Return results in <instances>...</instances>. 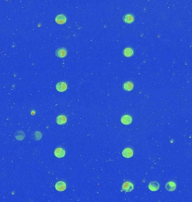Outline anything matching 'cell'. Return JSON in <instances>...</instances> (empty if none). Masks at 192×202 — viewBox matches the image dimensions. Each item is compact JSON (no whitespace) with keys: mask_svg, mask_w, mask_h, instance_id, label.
<instances>
[{"mask_svg":"<svg viewBox=\"0 0 192 202\" xmlns=\"http://www.w3.org/2000/svg\"><path fill=\"white\" fill-rule=\"evenodd\" d=\"M123 54L126 57H130V56H132L133 55L134 52L132 48H126L124 50Z\"/></svg>","mask_w":192,"mask_h":202,"instance_id":"9a60e30c","label":"cell"},{"mask_svg":"<svg viewBox=\"0 0 192 202\" xmlns=\"http://www.w3.org/2000/svg\"><path fill=\"white\" fill-rule=\"evenodd\" d=\"M123 88L126 91H130L133 89V84L131 82H126L123 84Z\"/></svg>","mask_w":192,"mask_h":202,"instance_id":"5bb4252c","label":"cell"},{"mask_svg":"<svg viewBox=\"0 0 192 202\" xmlns=\"http://www.w3.org/2000/svg\"><path fill=\"white\" fill-rule=\"evenodd\" d=\"M122 189L124 191L126 192H132L134 189V185L133 184L129 183V182H125V183L122 185Z\"/></svg>","mask_w":192,"mask_h":202,"instance_id":"7a4b0ae2","label":"cell"},{"mask_svg":"<svg viewBox=\"0 0 192 202\" xmlns=\"http://www.w3.org/2000/svg\"><path fill=\"white\" fill-rule=\"evenodd\" d=\"M42 135L39 131H34L32 134V138L35 140H39L42 138Z\"/></svg>","mask_w":192,"mask_h":202,"instance_id":"4fadbf2b","label":"cell"},{"mask_svg":"<svg viewBox=\"0 0 192 202\" xmlns=\"http://www.w3.org/2000/svg\"><path fill=\"white\" fill-rule=\"evenodd\" d=\"M55 155L58 158H63L65 155V152L62 148H57L55 151Z\"/></svg>","mask_w":192,"mask_h":202,"instance_id":"30bf717a","label":"cell"},{"mask_svg":"<svg viewBox=\"0 0 192 202\" xmlns=\"http://www.w3.org/2000/svg\"><path fill=\"white\" fill-rule=\"evenodd\" d=\"M165 188L169 192H173L176 189V184L174 182H169V183H167L166 184Z\"/></svg>","mask_w":192,"mask_h":202,"instance_id":"8fae6325","label":"cell"},{"mask_svg":"<svg viewBox=\"0 0 192 202\" xmlns=\"http://www.w3.org/2000/svg\"><path fill=\"white\" fill-rule=\"evenodd\" d=\"M56 89L60 92H63L67 89V85L64 82H59L57 84Z\"/></svg>","mask_w":192,"mask_h":202,"instance_id":"3957f363","label":"cell"},{"mask_svg":"<svg viewBox=\"0 0 192 202\" xmlns=\"http://www.w3.org/2000/svg\"><path fill=\"white\" fill-rule=\"evenodd\" d=\"M122 20H123V21L125 23L130 24L134 22V18L133 17V15L131 14H126L124 16L123 18H122Z\"/></svg>","mask_w":192,"mask_h":202,"instance_id":"9c48e42d","label":"cell"},{"mask_svg":"<svg viewBox=\"0 0 192 202\" xmlns=\"http://www.w3.org/2000/svg\"><path fill=\"white\" fill-rule=\"evenodd\" d=\"M55 188L59 192H63L66 189V184L63 181H59L55 185Z\"/></svg>","mask_w":192,"mask_h":202,"instance_id":"277c9868","label":"cell"},{"mask_svg":"<svg viewBox=\"0 0 192 202\" xmlns=\"http://www.w3.org/2000/svg\"><path fill=\"white\" fill-rule=\"evenodd\" d=\"M56 22L59 24H63L66 22V17L63 14L58 15L55 18Z\"/></svg>","mask_w":192,"mask_h":202,"instance_id":"5b68a950","label":"cell"},{"mask_svg":"<svg viewBox=\"0 0 192 202\" xmlns=\"http://www.w3.org/2000/svg\"><path fill=\"white\" fill-rule=\"evenodd\" d=\"M148 188L152 192L157 191L160 188V185L156 181H152L149 184Z\"/></svg>","mask_w":192,"mask_h":202,"instance_id":"52a82bcc","label":"cell"},{"mask_svg":"<svg viewBox=\"0 0 192 202\" xmlns=\"http://www.w3.org/2000/svg\"><path fill=\"white\" fill-rule=\"evenodd\" d=\"M67 119L65 116L60 115L56 118V123L59 125H64L66 123Z\"/></svg>","mask_w":192,"mask_h":202,"instance_id":"7c38bea8","label":"cell"},{"mask_svg":"<svg viewBox=\"0 0 192 202\" xmlns=\"http://www.w3.org/2000/svg\"><path fill=\"white\" fill-rule=\"evenodd\" d=\"M15 137L18 140H22L24 138V137H25V134L22 131H18L15 132Z\"/></svg>","mask_w":192,"mask_h":202,"instance_id":"2e32d148","label":"cell"},{"mask_svg":"<svg viewBox=\"0 0 192 202\" xmlns=\"http://www.w3.org/2000/svg\"><path fill=\"white\" fill-rule=\"evenodd\" d=\"M122 156H123L124 157L126 158H129L132 157L133 155V152L132 151V149H130V148H126L122 152Z\"/></svg>","mask_w":192,"mask_h":202,"instance_id":"ba28073f","label":"cell"},{"mask_svg":"<svg viewBox=\"0 0 192 202\" xmlns=\"http://www.w3.org/2000/svg\"><path fill=\"white\" fill-rule=\"evenodd\" d=\"M55 54L57 57L59 58H64L67 55V50L64 48H60L56 51Z\"/></svg>","mask_w":192,"mask_h":202,"instance_id":"6da1fadb","label":"cell"},{"mask_svg":"<svg viewBox=\"0 0 192 202\" xmlns=\"http://www.w3.org/2000/svg\"><path fill=\"white\" fill-rule=\"evenodd\" d=\"M121 121L124 125H129L132 122V118L129 115H124L121 118Z\"/></svg>","mask_w":192,"mask_h":202,"instance_id":"8992f818","label":"cell"}]
</instances>
